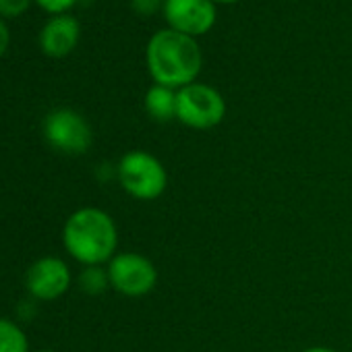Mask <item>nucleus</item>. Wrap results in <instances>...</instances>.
I'll use <instances>...</instances> for the list:
<instances>
[{"label":"nucleus","instance_id":"obj_1","mask_svg":"<svg viewBox=\"0 0 352 352\" xmlns=\"http://www.w3.org/2000/svg\"><path fill=\"white\" fill-rule=\"evenodd\" d=\"M145 63L155 85L181 89L197 81L204 67V54L195 38L168 28L149 38Z\"/></svg>","mask_w":352,"mask_h":352},{"label":"nucleus","instance_id":"obj_2","mask_svg":"<svg viewBox=\"0 0 352 352\" xmlns=\"http://www.w3.org/2000/svg\"><path fill=\"white\" fill-rule=\"evenodd\" d=\"M63 247L83 267L108 265L118 249L116 222L100 208H79L63 226Z\"/></svg>","mask_w":352,"mask_h":352},{"label":"nucleus","instance_id":"obj_3","mask_svg":"<svg viewBox=\"0 0 352 352\" xmlns=\"http://www.w3.org/2000/svg\"><path fill=\"white\" fill-rule=\"evenodd\" d=\"M116 179L122 191L139 201H153L162 197L168 187L164 164L145 149H131L118 160Z\"/></svg>","mask_w":352,"mask_h":352},{"label":"nucleus","instance_id":"obj_4","mask_svg":"<svg viewBox=\"0 0 352 352\" xmlns=\"http://www.w3.org/2000/svg\"><path fill=\"white\" fill-rule=\"evenodd\" d=\"M226 116L222 94L208 83H191L176 89V120L195 131H210Z\"/></svg>","mask_w":352,"mask_h":352},{"label":"nucleus","instance_id":"obj_5","mask_svg":"<svg viewBox=\"0 0 352 352\" xmlns=\"http://www.w3.org/2000/svg\"><path fill=\"white\" fill-rule=\"evenodd\" d=\"M42 133L48 145L67 155H83L94 143V131L85 116L71 108H56L46 114Z\"/></svg>","mask_w":352,"mask_h":352},{"label":"nucleus","instance_id":"obj_6","mask_svg":"<svg viewBox=\"0 0 352 352\" xmlns=\"http://www.w3.org/2000/svg\"><path fill=\"white\" fill-rule=\"evenodd\" d=\"M106 270L110 288L129 298H141L149 294L157 284V270L153 261L135 251L116 253L108 261Z\"/></svg>","mask_w":352,"mask_h":352},{"label":"nucleus","instance_id":"obj_7","mask_svg":"<svg viewBox=\"0 0 352 352\" xmlns=\"http://www.w3.org/2000/svg\"><path fill=\"white\" fill-rule=\"evenodd\" d=\"M73 284V274L67 261L54 255L36 259L25 274V288L32 298L52 302L67 294Z\"/></svg>","mask_w":352,"mask_h":352},{"label":"nucleus","instance_id":"obj_8","mask_svg":"<svg viewBox=\"0 0 352 352\" xmlns=\"http://www.w3.org/2000/svg\"><path fill=\"white\" fill-rule=\"evenodd\" d=\"M162 15L170 30L191 38L206 36L218 19L214 0H164Z\"/></svg>","mask_w":352,"mask_h":352},{"label":"nucleus","instance_id":"obj_9","mask_svg":"<svg viewBox=\"0 0 352 352\" xmlns=\"http://www.w3.org/2000/svg\"><path fill=\"white\" fill-rule=\"evenodd\" d=\"M81 28L71 15H54L40 34V48L50 58H65L79 44Z\"/></svg>","mask_w":352,"mask_h":352},{"label":"nucleus","instance_id":"obj_10","mask_svg":"<svg viewBox=\"0 0 352 352\" xmlns=\"http://www.w3.org/2000/svg\"><path fill=\"white\" fill-rule=\"evenodd\" d=\"M143 106L149 118L157 122H168L176 118V89L164 85H151L145 91Z\"/></svg>","mask_w":352,"mask_h":352},{"label":"nucleus","instance_id":"obj_11","mask_svg":"<svg viewBox=\"0 0 352 352\" xmlns=\"http://www.w3.org/2000/svg\"><path fill=\"white\" fill-rule=\"evenodd\" d=\"M0 352H30V340L23 327L7 317H0Z\"/></svg>","mask_w":352,"mask_h":352},{"label":"nucleus","instance_id":"obj_12","mask_svg":"<svg viewBox=\"0 0 352 352\" xmlns=\"http://www.w3.org/2000/svg\"><path fill=\"white\" fill-rule=\"evenodd\" d=\"M79 288L89 294V296H98L102 292H106L110 288V278H108V270L104 265H87L81 270L79 278H77Z\"/></svg>","mask_w":352,"mask_h":352},{"label":"nucleus","instance_id":"obj_13","mask_svg":"<svg viewBox=\"0 0 352 352\" xmlns=\"http://www.w3.org/2000/svg\"><path fill=\"white\" fill-rule=\"evenodd\" d=\"M32 5V0H0V17L15 19L21 17Z\"/></svg>","mask_w":352,"mask_h":352},{"label":"nucleus","instance_id":"obj_14","mask_svg":"<svg viewBox=\"0 0 352 352\" xmlns=\"http://www.w3.org/2000/svg\"><path fill=\"white\" fill-rule=\"evenodd\" d=\"M36 3L52 15H65V11H69L77 0H36Z\"/></svg>","mask_w":352,"mask_h":352},{"label":"nucleus","instance_id":"obj_15","mask_svg":"<svg viewBox=\"0 0 352 352\" xmlns=\"http://www.w3.org/2000/svg\"><path fill=\"white\" fill-rule=\"evenodd\" d=\"M164 7V0H133V9L141 15H153Z\"/></svg>","mask_w":352,"mask_h":352},{"label":"nucleus","instance_id":"obj_16","mask_svg":"<svg viewBox=\"0 0 352 352\" xmlns=\"http://www.w3.org/2000/svg\"><path fill=\"white\" fill-rule=\"evenodd\" d=\"M9 44H11V32H9L7 23L0 19V56L9 50Z\"/></svg>","mask_w":352,"mask_h":352},{"label":"nucleus","instance_id":"obj_17","mask_svg":"<svg viewBox=\"0 0 352 352\" xmlns=\"http://www.w3.org/2000/svg\"><path fill=\"white\" fill-rule=\"evenodd\" d=\"M302 352H338V350L327 348V346H311V348H305Z\"/></svg>","mask_w":352,"mask_h":352},{"label":"nucleus","instance_id":"obj_18","mask_svg":"<svg viewBox=\"0 0 352 352\" xmlns=\"http://www.w3.org/2000/svg\"><path fill=\"white\" fill-rule=\"evenodd\" d=\"M214 3H216V5H218V3H220V5H232V3H239V0H214Z\"/></svg>","mask_w":352,"mask_h":352},{"label":"nucleus","instance_id":"obj_19","mask_svg":"<svg viewBox=\"0 0 352 352\" xmlns=\"http://www.w3.org/2000/svg\"><path fill=\"white\" fill-rule=\"evenodd\" d=\"M36 352H56V350H50V348H42V350H36Z\"/></svg>","mask_w":352,"mask_h":352}]
</instances>
